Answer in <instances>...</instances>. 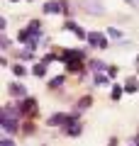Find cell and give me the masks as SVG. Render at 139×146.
Masks as SVG:
<instances>
[{"mask_svg":"<svg viewBox=\"0 0 139 146\" xmlns=\"http://www.w3.org/2000/svg\"><path fill=\"white\" fill-rule=\"evenodd\" d=\"M76 122V115H51L49 117V127H66Z\"/></svg>","mask_w":139,"mask_h":146,"instance_id":"cell-1","label":"cell"},{"mask_svg":"<svg viewBox=\"0 0 139 146\" xmlns=\"http://www.w3.org/2000/svg\"><path fill=\"white\" fill-rule=\"evenodd\" d=\"M88 44L95 49H108V39H105L103 34H98V32H90L88 34Z\"/></svg>","mask_w":139,"mask_h":146,"instance_id":"cell-2","label":"cell"},{"mask_svg":"<svg viewBox=\"0 0 139 146\" xmlns=\"http://www.w3.org/2000/svg\"><path fill=\"white\" fill-rule=\"evenodd\" d=\"M34 100H32V98H25V100H22V102H17V112H20V115H32V112H34Z\"/></svg>","mask_w":139,"mask_h":146,"instance_id":"cell-3","label":"cell"},{"mask_svg":"<svg viewBox=\"0 0 139 146\" xmlns=\"http://www.w3.org/2000/svg\"><path fill=\"white\" fill-rule=\"evenodd\" d=\"M17 124H20V117H7V115H3V129H5L7 134H15V131H17Z\"/></svg>","mask_w":139,"mask_h":146,"instance_id":"cell-4","label":"cell"},{"mask_svg":"<svg viewBox=\"0 0 139 146\" xmlns=\"http://www.w3.org/2000/svg\"><path fill=\"white\" fill-rule=\"evenodd\" d=\"M63 27H66L68 32H73V34H76L78 39H88V34H86V29H83L81 25H76V22H71V20H68V22H66V25H63Z\"/></svg>","mask_w":139,"mask_h":146,"instance_id":"cell-5","label":"cell"},{"mask_svg":"<svg viewBox=\"0 0 139 146\" xmlns=\"http://www.w3.org/2000/svg\"><path fill=\"white\" fill-rule=\"evenodd\" d=\"M61 10H63V5L59 3V0H49V3L44 5V12H46V15H56V12H61Z\"/></svg>","mask_w":139,"mask_h":146,"instance_id":"cell-6","label":"cell"},{"mask_svg":"<svg viewBox=\"0 0 139 146\" xmlns=\"http://www.w3.org/2000/svg\"><path fill=\"white\" fill-rule=\"evenodd\" d=\"M81 56H83V51H76V49H68V51H63V54H61V61L71 63V61H76V58H81Z\"/></svg>","mask_w":139,"mask_h":146,"instance_id":"cell-7","label":"cell"},{"mask_svg":"<svg viewBox=\"0 0 139 146\" xmlns=\"http://www.w3.org/2000/svg\"><path fill=\"white\" fill-rule=\"evenodd\" d=\"M27 32H29L34 39H39V36H41V22H39V20H32V22H29V29H27Z\"/></svg>","mask_w":139,"mask_h":146,"instance_id":"cell-8","label":"cell"},{"mask_svg":"<svg viewBox=\"0 0 139 146\" xmlns=\"http://www.w3.org/2000/svg\"><path fill=\"white\" fill-rule=\"evenodd\" d=\"M81 131H83V127L78 124V122H73V124H68V127H66V134H68V136H78Z\"/></svg>","mask_w":139,"mask_h":146,"instance_id":"cell-9","label":"cell"},{"mask_svg":"<svg viewBox=\"0 0 139 146\" xmlns=\"http://www.w3.org/2000/svg\"><path fill=\"white\" fill-rule=\"evenodd\" d=\"M32 73H34L37 78H41V76H46V66L44 63H34V66H32Z\"/></svg>","mask_w":139,"mask_h":146,"instance_id":"cell-10","label":"cell"},{"mask_svg":"<svg viewBox=\"0 0 139 146\" xmlns=\"http://www.w3.org/2000/svg\"><path fill=\"white\" fill-rule=\"evenodd\" d=\"M10 93L12 95H20V98H25V95H27V90H25V85H10Z\"/></svg>","mask_w":139,"mask_h":146,"instance_id":"cell-11","label":"cell"},{"mask_svg":"<svg viewBox=\"0 0 139 146\" xmlns=\"http://www.w3.org/2000/svg\"><path fill=\"white\" fill-rule=\"evenodd\" d=\"M139 90V80H129L127 83V93H137Z\"/></svg>","mask_w":139,"mask_h":146,"instance_id":"cell-12","label":"cell"},{"mask_svg":"<svg viewBox=\"0 0 139 146\" xmlns=\"http://www.w3.org/2000/svg\"><path fill=\"white\" fill-rule=\"evenodd\" d=\"M49 85H51V88H61V85H63V76H56V78H51V83H49Z\"/></svg>","mask_w":139,"mask_h":146,"instance_id":"cell-13","label":"cell"},{"mask_svg":"<svg viewBox=\"0 0 139 146\" xmlns=\"http://www.w3.org/2000/svg\"><path fill=\"white\" fill-rule=\"evenodd\" d=\"M66 66H68V71H81V58H76V61L66 63Z\"/></svg>","mask_w":139,"mask_h":146,"instance_id":"cell-14","label":"cell"},{"mask_svg":"<svg viewBox=\"0 0 139 146\" xmlns=\"http://www.w3.org/2000/svg\"><path fill=\"white\" fill-rule=\"evenodd\" d=\"M108 78H110V76H98V73H95V85H98V88H100V85H105V83H108Z\"/></svg>","mask_w":139,"mask_h":146,"instance_id":"cell-15","label":"cell"},{"mask_svg":"<svg viewBox=\"0 0 139 146\" xmlns=\"http://www.w3.org/2000/svg\"><path fill=\"white\" fill-rule=\"evenodd\" d=\"M90 68H93L95 73H98V71H103V68H105V61H93V63H90Z\"/></svg>","mask_w":139,"mask_h":146,"instance_id":"cell-16","label":"cell"},{"mask_svg":"<svg viewBox=\"0 0 139 146\" xmlns=\"http://www.w3.org/2000/svg\"><path fill=\"white\" fill-rule=\"evenodd\" d=\"M12 71H15V76H20V78H22V76H25V66H20V63H17V66H12Z\"/></svg>","mask_w":139,"mask_h":146,"instance_id":"cell-17","label":"cell"},{"mask_svg":"<svg viewBox=\"0 0 139 146\" xmlns=\"http://www.w3.org/2000/svg\"><path fill=\"white\" fill-rule=\"evenodd\" d=\"M78 107H81V110L90 107V98H81V100H78Z\"/></svg>","mask_w":139,"mask_h":146,"instance_id":"cell-18","label":"cell"},{"mask_svg":"<svg viewBox=\"0 0 139 146\" xmlns=\"http://www.w3.org/2000/svg\"><path fill=\"white\" fill-rule=\"evenodd\" d=\"M108 34L112 36V39H120V36H122V32H120V29H115V27H110V29H108Z\"/></svg>","mask_w":139,"mask_h":146,"instance_id":"cell-19","label":"cell"},{"mask_svg":"<svg viewBox=\"0 0 139 146\" xmlns=\"http://www.w3.org/2000/svg\"><path fill=\"white\" fill-rule=\"evenodd\" d=\"M120 98H122V88L115 85V88H112V100H120Z\"/></svg>","mask_w":139,"mask_h":146,"instance_id":"cell-20","label":"cell"},{"mask_svg":"<svg viewBox=\"0 0 139 146\" xmlns=\"http://www.w3.org/2000/svg\"><path fill=\"white\" fill-rule=\"evenodd\" d=\"M0 49H10V39H7V36L0 39Z\"/></svg>","mask_w":139,"mask_h":146,"instance_id":"cell-21","label":"cell"},{"mask_svg":"<svg viewBox=\"0 0 139 146\" xmlns=\"http://www.w3.org/2000/svg\"><path fill=\"white\" fill-rule=\"evenodd\" d=\"M0 146H15V141H12V139H3V141H0Z\"/></svg>","mask_w":139,"mask_h":146,"instance_id":"cell-22","label":"cell"},{"mask_svg":"<svg viewBox=\"0 0 139 146\" xmlns=\"http://www.w3.org/2000/svg\"><path fill=\"white\" fill-rule=\"evenodd\" d=\"M127 3H129V5H134V7L139 5V0H127Z\"/></svg>","mask_w":139,"mask_h":146,"instance_id":"cell-23","label":"cell"},{"mask_svg":"<svg viewBox=\"0 0 139 146\" xmlns=\"http://www.w3.org/2000/svg\"><path fill=\"white\" fill-rule=\"evenodd\" d=\"M10 3H17V0H10Z\"/></svg>","mask_w":139,"mask_h":146,"instance_id":"cell-24","label":"cell"}]
</instances>
